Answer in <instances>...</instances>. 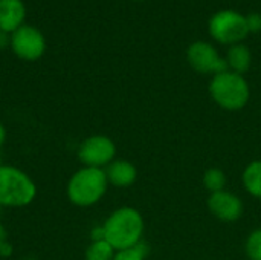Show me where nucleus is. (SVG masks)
Returning a JSON list of instances; mask_svg holds the SVG:
<instances>
[{
    "label": "nucleus",
    "instance_id": "1",
    "mask_svg": "<svg viewBox=\"0 0 261 260\" xmlns=\"http://www.w3.org/2000/svg\"><path fill=\"white\" fill-rule=\"evenodd\" d=\"M102 230L104 241H107L113 250H128L139 244L144 231V219L135 208L122 207L110 215Z\"/></svg>",
    "mask_w": 261,
    "mask_h": 260
},
{
    "label": "nucleus",
    "instance_id": "2",
    "mask_svg": "<svg viewBox=\"0 0 261 260\" xmlns=\"http://www.w3.org/2000/svg\"><path fill=\"white\" fill-rule=\"evenodd\" d=\"M210 93L220 107L240 110L249 100V86L240 74L226 70L214 75L210 84Z\"/></svg>",
    "mask_w": 261,
    "mask_h": 260
},
{
    "label": "nucleus",
    "instance_id": "3",
    "mask_svg": "<svg viewBox=\"0 0 261 260\" xmlns=\"http://www.w3.org/2000/svg\"><path fill=\"white\" fill-rule=\"evenodd\" d=\"M107 182L106 172L95 167H86L72 176L67 187L69 199L80 207L93 205L104 196Z\"/></svg>",
    "mask_w": 261,
    "mask_h": 260
},
{
    "label": "nucleus",
    "instance_id": "4",
    "mask_svg": "<svg viewBox=\"0 0 261 260\" xmlns=\"http://www.w3.org/2000/svg\"><path fill=\"white\" fill-rule=\"evenodd\" d=\"M35 198V185L21 170L0 166V205L23 207Z\"/></svg>",
    "mask_w": 261,
    "mask_h": 260
},
{
    "label": "nucleus",
    "instance_id": "5",
    "mask_svg": "<svg viewBox=\"0 0 261 260\" xmlns=\"http://www.w3.org/2000/svg\"><path fill=\"white\" fill-rule=\"evenodd\" d=\"M210 32L220 43H237L243 40L249 29L246 17L236 11H219L210 20Z\"/></svg>",
    "mask_w": 261,
    "mask_h": 260
},
{
    "label": "nucleus",
    "instance_id": "6",
    "mask_svg": "<svg viewBox=\"0 0 261 260\" xmlns=\"http://www.w3.org/2000/svg\"><path fill=\"white\" fill-rule=\"evenodd\" d=\"M11 48L21 60L34 61L38 60L46 51V40L40 29L23 25L11 34Z\"/></svg>",
    "mask_w": 261,
    "mask_h": 260
},
{
    "label": "nucleus",
    "instance_id": "7",
    "mask_svg": "<svg viewBox=\"0 0 261 260\" xmlns=\"http://www.w3.org/2000/svg\"><path fill=\"white\" fill-rule=\"evenodd\" d=\"M187 58L191 67L202 74H222L228 70V61L222 60L217 51L205 41L193 43L187 51Z\"/></svg>",
    "mask_w": 261,
    "mask_h": 260
},
{
    "label": "nucleus",
    "instance_id": "8",
    "mask_svg": "<svg viewBox=\"0 0 261 260\" xmlns=\"http://www.w3.org/2000/svg\"><path fill=\"white\" fill-rule=\"evenodd\" d=\"M116 149L112 139H109L107 136L102 135H96V136H90L87 138L81 147H80V159L83 164H86L87 167H95V169H101L102 166L109 164L113 158H115Z\"/></svg>",
    "mask_w": 261,
    "mask_h": 260
},
{
    "label": "nucleus",
    "instance_id": "9",
    "mask_svg": "<svg viewBox=\"0 0 261 260\" xmlns=\"http://www.w3.org/2000/svg\"><path fill=\"white\" fill-rule=\"evenodd\" d=\"M208 208L216 218H219L223 222H234L243 213L242 201L236 195L226 190L211 193L208 199Z\"/></svg>",
    "mask_w": 261,
    "mask_h": 260
},
{
    "label": "nucleus",
    "instance_id": "10",
    "mask_svg": "<svg viewBox=\"0 0 261 260\" xmlns=\"http://www.w3.org/2000/svg\"><path fill=\"white\" fill-rule=\"evenodd\" d=\"M26 17V6L23 0H0V29L5 32H15L23 26Z\"/></svg>",
    "mask_w": 261,
    "mask_h": 260
},
{
    "label": "nucleus",
    "instance_id": "11",
    "mask_svg": "<svg viewBox=\"0 0 261 260\" xmlns=\"http://www.w3.org/2000/svg\"><path fill=\"white\" fill-rule=\"evenodd\" d=\"M107 181L115 187H128L136 179V169L127 161H115L106 170Z\"/></svg>",
    "mask_w": 261,
    "mask_h": 260
},
{
    "label": "nucleus",
    "instance_id": "12",
    "mask_svg": "<svg viewBox=\"0 0 261 260\" xmlns=\"http://www.w3.org/2000/svg\"><path fill=\"white\" fill-rule=\"evenodd\" d=\"M228 66L236 74H243L251 66V52L243 44H234L228 52Z\"/></svg>",
    "mask_w": 261,
    "mask_h": 260
},
{
    "label": "nucleus",
    "instance_id": "13",
    "mask_svg": "<svg viewBox=\"0 0 261 260\" xmlns=\"http://www.w3.org/2000/svg\"><path fill=\"white\" fill-rule=\"evenodd\" d=\"M243 184L252 196L261 199V161H254L245 169Z\"/></svg>",
    "mask_w": 261,
    "mask_h": 260
},
{
    "label": "nucleus",
    "instance_id": "14",
    "mask_svg": "<svg viewBox=\"0 0 261 260\" xmlns=\"http://www.w3.org/2000/svg\"><path fill=\"white\" fill-rule=\"evenodd\" d=\"M113 251L107 241H93L86 251V260H113Z\"/></svg>",
    "mask_w": 261,
    "mask_h": 260
},
{
    "label": "nucleus",
    "instance_id": "15",
    "mask_svg": "<svg viewBox=\"0 0 261 260\" xmlns=\"http://www.w3.org/2000/svg\"><path fill=\"white\" fill-rule=\"evenodd\" d=\"M203 184L211 193H217L225 190L226 176L220 169H208L203 176Z\"/></svg>",
    "mask_w": 261,
    "mask_h": 260
},
{
    "label": "nucleus",
    "instance_id": "16",
    "mask_svg": "<svg viewBox=\"0 0 261 260\" xmlns=\"http://www.w3.org/2000/svg\"><path fill=\"white\" fill-rule=\"evenodd\" d=\"M246 254L251 260H261V230H255L248 238Z\"/></svg>",
    "mask_w": 261,
    "mask_h": 260
},
{
    "label": "nucleus",
    "instance_id": "17",
    "mask_svg": "<svg viewBox=\"0 0 261 260\" xmlns=\"http://www.w3.org/2000/svg\"><path fill=\"white\" fill-rule=\"evenodd\" d=\"M145 253H147L145 245L144 244H138L133 248L118 251V254H115L113 260H144Z\"/></svg>",
    "mask_w": 261,
    "mask_h": 260
},
{
    "label": "nucleus",
    "instance_id": "18",
    "mask_svg": "<svg viewBox=\"0 0 261 260\" xmlns=\"http://www.w3.org/2000/svg\"><path fill=\"white\" fill-rule=\"evenodd\" d=\"M248 29L249 32H258L261 31V14H249L246 17Z\"/></svg>",
    "mask_w": 261,
    "mask_h": 260
},
{
    "label": "nucleus",
    "instance_id": "19",
    "mask_svg": "<svg viewBox=\"0 0 261 260\" xmlns=\"http://www.w3.org/2000/svg\"><path fill=\"white\" fill-rule=\"evenodd\" d=\"M8 44H11V37L8 35V32L0 29V49H5Z\"/></svg>",
    "mask_w": 261,
    "mask_h": 260
},
{
    "label": "nucleus",
    "instance_id": "20",
    "mask_svg": "<svg viewBox=\"0 0 261 260\" xmlns=\"http://www.w3.org/2000/svg\"><path fill=\"white\" fill-rule=\"evenodd\" d=\"M5 244H6V231H5V228L0 225V248H2Z\"/></svg>",
    "mask_w": 261,
    "mask_h": 260
},
{
    "label": "nucleus",
    "instance_id": "21",
    "mask_svg": "<svg viewBox=\"0 0 261 260\" xmlns=\"http://www.w3.org/2000/svg\"><path fill=\"white\" fill-rule=\"evenodd\" d=\"M3 141H5V129H3V126L0 124V146L3 144Z\"/></svg>",
    "mask_w": 261,
    "mask_h": 260
}]
</instances>
